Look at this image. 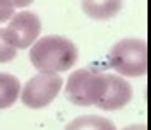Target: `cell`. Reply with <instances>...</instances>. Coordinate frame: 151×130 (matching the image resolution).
<instances>
[{"label":"cell","mask_w":151,"mask_h":130,"mask_svg":"<svg viewBox=\"0 0 151 130\" xmlns=\"http://www.w3.org/2000/svg\"><path fill=\"white\" fill-rule=\"evenodd\" d=\"M77 48L69 38L58 34L38 38L31 45L29 60L41 74H60L70 70L77 62Z\"/></svg>","instance_id":"1"},{"label":"cell","mask_w":151,"mask_h":130,"mask_svg":"<svg viewBox=\"0 0 151 130\" xmlns=\"http://www.w3.org/2000/svg\"><path fill=\"white\" fill-rule=\"evenodd\" d=\"M108 65L120 77H142L148 70V45L139 38H124L108 53Z\"/></svg>","instance_id":"2"},{"label":"cell","mask_w":151,"mask_h":130,"mask_svg":"<svg viewBox=\"0 0 151 130\" xmlns=\"http://www.w3.org/2000/svg\"><path fill=\"white\" fill-rule=\"evenodd\" d=\"M106 87V74L91 69H79L69 75L65 98L76 106H96Z\"/></svg>","instance_id":"3"},{"label":"cell","mask_w":151,"mask_h":130,"mask_svg":"<svg viewBox=\"0 0 151 130\" xmlns=\"http://www.w3.org/2000/svg\"><path fill=\"white\" fill-rule=\"evenodd\" d=\"M62 75L58 74H40L31 77L24 87H21V101L31 110L45 108L55 99L62 91Z\"/></svg>","instance_id":"4"},{"label":"cell","mask_w":151,"mask_h":130,"mask_svg":"<svg viewBox=\"0 0 151 130\" xmlns=\"http://www.w3.org/2000/svg\"><path fill=\"white\" fill-rule=\"evenodd\" d=\"M9 43L16 50L29 48L41 34V21L35 12L22 10L9 19V26L4 28Z\"/></svg>","instance_id":"5"},{"label":"cell","mask_w":151,"mask_h":130,"mask_svg":"<svg viewBox=\"0 0 151 130\" xmlns=\"http://www.w3.org/2000/svg\"><path fill=\"white\" fill-rule=\"evenodd\" d=\"M132 99V87L124 77L120 75L106 74V87L101 96L100 103L96 104L100 110L105 111H115L127 106Z\"/></svg>","instance_id":"6"},{"label":"cell","mask_w":151,"mask_h":130,"mask_svg":"<svg viewBox=\"0 0 151 130\" xmlns=\"http://www.w3.org/2000/svg\"><path fill=\"white\" fill-rule=\"evenodd\" d=\"M124 5V0H81L83 12L93 21H108L115 17Z\"/></svg>","instance_id":"7"},{"label":"cell","mask_w":151,"mask_h":130,"mask_svg":"<svg viewBox=\"0 0 151 130\" xmlns=\"http://www.w3.org/2000/svg\"><path fill=\"white\" fill-rule=\"evenodd\" d=\"M21 93V82L16 75L0 72V110L10 108L17 101Z\"/></svg>","instance_id":"8"},{"label":"cell","mask_w":151,"mask_h":130,"mask_svg":"<svg viewBox=\"0 0 151 130\" xmlns=\"http://www.w3.org/2000/svg\"><path fill=\"white\" fill-rule=\"evenodd\" d=\"M65 130H117V127L108 118L96 116V115H84L74 118L65 127Z\"/></svg>","instance_id":"9"},{"label":"cell","mask_w":151,"mask_h":130,"mask_svg":"<svg viewBox=\"0 0 151 130\" xmlns=\"http://www.w3.org/2000/svg\"><path fill=\"white\" fill-rule=\"evenodd\" d=\"M16 55H17V50L9 43L4 28H0V64H7L10 60H14Z\"/></svg>","instance_id":"10"},{"label":"cell","mask_w":151,"mask_h":130,"mask_svg":"<svg viewBox=\"0 0 151 130\" xmlns=\"http://www.w3.org/2000/svg\"><path fill=\"white\" fill-rule=\"evenodd\" d=\"M14 14H16V12H14V9H12L10 5H7L5 2H2V0H0V22L9 21Z\"/></svg>","instance_id":"11"},{"label":"cell","mask_w":151,"mask_h":130,"mask_svg":"<svg viewBox=\"0 0 151 130\" xmlns=\"http://www.w3.org/2000/svg\"><path fill=\"white\" fill-rule=\"evenodd\" d=\"M2 2H5L7 5L12 7V9H16V7H28V5H31L35 0H2Z\"/></svg>","instance_id":"12"},{"label":"cell","mask_w":151,"mask_h":130,"mask_svg":"<svg viewBox=\"0 0 151 130\" xmlns=\"http://www.w3.org/2000/svg\"><path fill=\"white\" fill-rule=\"evenodd\" d=\"M124 130H148V127H146V123H134V125H129V127H125Z\"/></svg>","instance_id":"13"}]
</instances>
